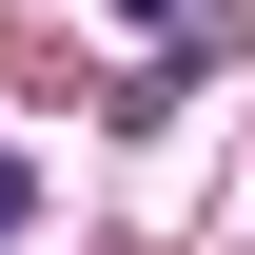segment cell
<instances>
[{"mask_svg":"<svg viewBox=\"0 0 255 255\" xmlns=\"http://www.w3.org/2000/svg\"><path fill=\"white\" fill-rule=\"evenodd\" d=\"M118 20H177V0H118Z\"/></svg>","mask_w":255,"mask_h":255,"instance_id":"cell-2","label":"cell"},{"mask_svg":"<svg viewBox=\"0 0 255 255\" xmlns=\"http://www.w3.org/2000/svg\"><path fill=\"white\" fill-rule=\"evenodd\" d=\"M20 216H39V157H0V236H20Z\"/></svg>","mask_w":255,"mask_h":255,"instance_id":"cell-1","label":"cell"}]
</instances>
